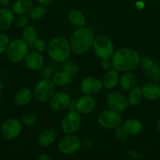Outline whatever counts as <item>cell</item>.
I'll list each match as a JSON object with an SVG mask.
<instances>
[{
    "instance_id": "6da1fadb",
    "label": "cell",
    "mask_w": 160,
    "mask_h": 160,
    "mask_svg": "<svg viewBox=\"0 0 160 160\" xmlns=\"http://www.w3.org/2000/svg\"><path fill=\"white\" fill-rule=\"evenodd\" d=\"M141 56L135 49L121 48L114 52L111 56V64L119 72H130L139 66Z\"/></svg>"
},
{
    "instance_id": "7a4b0ae2",
    "label": "cell",
    "mask_w": 160,
    "mask_h": 160,
    "mask_svg": "<svg viewBox=\"0 0 160 160\" xmlns=\"http://www.w3.org/2000/svg\"><path fill=\"white\" fill-rule=\"evenodd\" d=\"M93 40V33L89 28H78L74 31L69 40L72 52L76 55L85 54L92 48Z\"/></svg>"
},
{
    "instance_id": "3957f363",
    "label": "cell",
    "mask_w": 160,
    "mask_h": 160,
    "mask_svg": "<svg viewBox=\"0 0 160 160\" xmlns=\"http://www.w3.org/2000/svg\"><path fill=\"white\" fill-rule=\"evenodd\" d=\"M47 52L50 59L56 62H64L70 57V42L64 36H56L53 38L47 45Z\"/></svg>"
},
{
    "instance_id": "277c9868",
    "label": "cell",
    "mask_w": 160,
    "mask_h": 160,
    "mask_svg": "<svg viewBox=\"0 0 160 160\" xmlns=\"http://www.w3.org/2000/svg\"><path fill=\"white\" fill-rule=\"evenodd\" d=\"M29 45L23 39H15L9 42L6 48V54L7 59L13 63H19L24 59L29 52Z\"/></svg>"
},
{
    "instance_id": "5b68a950",
    "label": "cell",
    "mask_w": 160,
    "mask_h": 160,
    "mask_svg": "<svg viewBox=\"0 0 160 160\" xmlns=\"http://www.w3.org/2000/svg\"><path fill=\"white\" fill-rule=\"evenodd\" d=\"M92 48L94 54L100 59H110L115 52L113 42L111 39L104 35L94 38Z\"/></svg>"
},
{
    "instance_id": "8992f818",
    "label": "cell",
    "mask_w": 160,
    "mask_h": 160,
    "mask_svg": "<svg viewBox=\"0 0 160 160\" xmlns=\"http://www.w3.org/2000/svg\"><path fill=\"white\" fill-rule=\"evenodd\" d=\"M55 84L51 79H41L38 81L34 89V97L39 102H46L56 92Z\"/></svg>"
},
{
    "instance_id": "52a82bcc",
    "label": "cell",
    "mask_w": 160,
    "mask_h": 160,
    "mask_svg": "<svg viewBox=\"0 0 160 160\" xmlns=\"http://www.w3.org/2000/svg\"><path fill=\"white\" fill-rule=\"evenodd\" d=\"M81 123V114L76 109L71 110L63 117L61 123V130L66 134H73L79 129Z\"/></svg>"
},
{
    "instance_id": "ba28073f",
    "label": "cell",
    "mask_w": 160,
    "mask_h": 160,
    "mask_svg": "<svg viewBox=\"0 0 160 160\" xmlns=\"http://www.w3.org/2000/svg\"><path fill=\"white\" fill-rule=\"evenodd\" d=\"M97 122L104 129L115 130L122 123V117L119 112L110 109H105L98 115Z\"/></svg>"
},
{
    "instance_id": "9c48e42d",
    "label": "cell",
    "mask_w": 160,
    "mask_h": 160,
    "mask_svg": "<svg viewBox=\"0 0 160 160\" xmlns=\"http://www.w3.org/2000/svg\"><path fill=\"white\" fill-rule=\"evenodd\" d=\"M82 147V142L75 134H66L60 140L58 149L62 154L71 156L76 153Z\"/></svg>"
},
{
    "instance_id": "30bf717a",
    "label": "cell",
    "mask_w": 160,
    "mask_h": 160,
    "mask_svg": "<svg viewBox=\"0 0 160 160\" xmlns=\"http://www.w3.org/2000/svg\"><path fill=\"white\" fill-rule=\"evenodd\" d=\"M23 129V123L16 118H9L2 124L1 131L3 137L8 140H13L18 137Z\"/></svg>"
},
{
    "instance_id": "8fae6325",
    "label": "cell",
    "mask_w": 160,
    "mask_h": 160,
    "mask_svg": "<svg viewBox=\"0 0 160 160\" xmlns=\"http://www.w3.org/2000/svg\"><path fill=\"white\" fill-rule=\"evenodd\" d=\"M106 102L110 109L119 113L124 112L129 106L126 97L118 92H110L106 96Z\"/></svg>"
},
{
    "instance_id": "7c38bea8",
    "label": "cell",
    "mask_w": 160,
    "mask_h": 160,
    "mask_svg": "<svg viewBox=\"0 0 160 160\" xmlns=\"http://www.w3.org/2000/svg\"><path fill=\"white\" fill-rule=\"evenodd\" d=\"M71 104L70 95L65 92H55L54 95L49 100L50 108L53 111L60 112L65 110Z\"/></svg>"
},
{
    "instance_id": "4fadbf2b",
    "label": "cell",
    "mask_w": 160,
    "mask_h": 160,
    "mask_svg": "<svg viewBox=\"0 0 160 160\" xmlns=\"http://www.w3.org/2000/svg\"><path fill=\"white\" fill-rule=\"evenodd\" d=\"M102 80L96 77H88L82 81L80 88L84 95H94L100 92L103 88Z\"/></svg>"
},
{
    "instance_id": "5bb4252c",
    "label": "cell",
    "mask_w": 160,
    "mask_h": 160,
    "mask_svg": "<svg viewBox=\"0 0 160 160\" xmlns=\"http://www.w3.org/2000/svg\"><path fill=\"white\" fill-rule=\"evenodd\" d=\"M24 64L29 70L33 71H39L45 64L44 56L39 52H30L25 56Z\"/></svg>"
},
{
    "instance_id": "9a60e30c",
    "label": "cell",
    "mask_w": 160,
    "mask_h": 160,
    "mask_svg": "<svg viewBox=\"0 0 160 160\" xmlns=\"http://www.w3.org/2000/svg\"><path fill=\"white\" fill-rule=\"evenodd\" d=\"M96 107V100L92 95H84L80 97L75 103V109L80 114H89Z\"/></svg>"
},
{
    "instance_id": "2e32d148",
    "label": "cell",
    "mask_w": 160,
    "mask_h": 160,
    "mask_svg": "<svg viewBox=\"0 0 160 160\" xmlns=\"http://www.w3.org/2000/svg\"><path fill=\"white\" fill-rule=\"evenodd\" d=\"M34 98V92L28 88H23L17 91L13 96V101L19 106H28Z\"/></svg>"
},
{
    "instance_id": "e0dca14e",
    "label": "cell",
    "mask_w": 160,
    "mask_h": 160,
    "mask_svg": "<svg viewBox=\"0 0 160 160\" xmlns=\"http://www.w3.org/2000/svg\"><path fill=\"white\" fill-rule=\"evenodd\" d=\"M143 97L147 100L154 101L160 98V86L157 83L150 82L141 87Z\"/></svg>"
},
{
    "instance_id": "ac0fdd59",
    "label": "cell",
    "mask_w": 160,
    "mask_h": 160,
    "mask_svg": "<svg viewBox=\"0 0 160 160\" xmlns=\"http://www.w3.org/2000/svg\"><path fill=\"white\" fill-rule=\"evenodd\" d=\"M14 12L7 7L0 9V32L6 31L14 23Z\"/></svg>"
},
{
    "instance_id": "d6986e66",
    "label": "cell",
    "mask_w": 160,
    "mask_h": 160,
    "mask_svg": "<svg viewBox=\"0 0 160 160\" xmlns=\"http://www.w3.org/2000/svg\"><path fill=\"white\" fill-rule=\"evenodd\" d=\"M119 78H120L119 72L115 70L114 68L110 69L107 71L102 79L103 87L107 90H111L115 88L119 84Z\"/></svg>"
},
{
    "instance_id": "ffe728a7",
    "label": "cell",
    "mask_w": 160,
    "mask_h": 160,
    "mask_svg": "<svg viewBox=\"0 0 160 160\" xmlns=\"http://www.w3.org/2000/svg\"><path fill=\"white\" fill-rule=\"evenodd\" d=\"M119 87L123 92H130L136 86V78L131 72H124L119 78Z\"/></svg>"
},
{
    "instance_id": "44dd1931",
    "label": "cell",
    "mask_w": 160,
    "mask_h": 160,
    "mask_svg": "<svg viewBox=\"0 0 160 160\" xmlns=\"http://www.w3.org/2000/svg\"><path fill=\"white\" fill-rule=\"evenodd\" d=\"M122 127L129 136L137 135L143 131L142 123L136 119L126 120L122 125Z\"/></svg>"
},
{
    "instance_id": "7402d4cb",
    "label": "cell",
    "mask_w": 160,
    "mask_h": 160,
    "mask_svg": "<svg viewBox=\"0 0 160 160\" xmlns=\"http://www.w3.org/2000/svg\"><path fill=\"white\" fill-rule=\"evenodd\" d=\"M57 138V132L53 128L45 130L39 134L38 142L39 145L43 147H47L53 144Z\"/></svg>"
},
{
    "instance_id": "603a6c76",
    "label": "cell",
    "mask_w": 160,
    "mask_h": 160,
    "mask_svg": "<svg viewBox=\"0 0 160 160\" xmlns=\"http://www.w3.org/2000/svg\"><path fill=\"white\" fill-rule=\"evenodd\" d=\"M72 78H73V77L70 73L64 71V70H58L53 73L52 81H53L55 85L57 86V87L64 88L71 84V82L72 81Z\"/></svg>"
},
{
    "instance_id": "cb8c5ba5",
    "label": "cell",
    "mask_w": 160,
    "mask_h": 160,
    "mask_svg": "<svg viewBox=\"0 0 160 160\" xmlns=\"http://www.w3.org/2000/svg\"><path fill=\"white\" fill-rule=\"evenodd\" d=\"M67 19L73 26L77 27V28H83L86 23L84 14L81 11L76 9H71L67 13Z\"/></svg>"
},
{
    "instance_id": "d4e9b609",
    "label": "cell",
    "mask_w": 160,
    "mask_h": 160,
    "mask_svg": "<svg viewBox=\"0 0 160 160\" xmlns=\"http://www.w3.org/2000/svg\"><path fill=\"white\" fill-rule=\"evenodd\" d=\"M33 7V2L31 0H17L13 4V12L17 15L28 13L30 9Z\"/></svg>"
},
{
    "instance_id": "484cf974",
    "label": "cell",
    "mask_w": 160,
    "mask_h": 160,
    "mask_svg": "<svg viewBox=\"0 0 160 160\" xmlns=\"http://www.w3.org/2000/svg\"><path fill=\"white\" fill-rule=\"evenodd\" d=\"M22 39L31 45L38 39V33L35 28L33 26H26L22 31Z\"/></svg>"
},
{
    "instance_id": "4316f807",
    "label": "cell",
    "mask_w": 160,
    "mask_h": 160,
    "mask_svg": "<svg viewBox=\"0 0 160 160\" xmlns=\"http://www.w3.org/2000/svg\"><path fill=\"white\" fill-rule=\"evenodd\" d=\"M143 98L142 92H141V88L136 86L133 89H132L128 95V100L129 106H136V105L139 104L141 102V99Z\"/></svg>"
},
{
    "instance_id": "83f0119b",
    "label": "cell",
    "mask_w": 160,
    "mask_h": 160,
    "mask_svg": "<svg viewBox=\"0 0 160 160\" xmlns=\"http://www.w3.org/2000/svg\"><path fill=\"white\" fill-rule=\"evenodd\" d=\"M47 13V9L45 6H33L30 11L28 12V16L30 19L33 20H42L45 17Z\"/></svg>"
},
{
    "instance_id": "f1b7e54d",
    "label": "cell",
    "mask_w": 160,
    "mask_h": 160,
    "mask_svg": "<svg viewBox=\"0 0 160 160\" xmlns=\"http://www.w3.org/2000/svg\"><path fill=\"white\" fill-rule=\"evenodd\" d=\"M144 72L147 78L152 80V82H160V66L157 62H154L153 65Z\"/></svg>"
},
{
    "instance_id": "f546056e",
    "label": "cell",
    "mask_w": 160,
    "mask_h": 160,
    "mask_svg": "<svg viewBox=\"0 0 160 160\" xmlns=\"http://www.w3.org/2000/svg\"><path fill=\"white\" fill-rule=\"evenodd\" d=\"M62 70L70 73L72 77H75L78 75V72H79V67L75 62L67 59L62 62Z\"/></svg>"
},
{
    "instance_id": "4dcf8cb0",
    "label": "cell",
    "mask_w": 160,
    "mask_h": 160,
    "mask_svg": "<svg viewBox=\"0 0 160 160\" xmlns=\"http://www.w3.org/2000/svg\"><path fill=\"white\" fill-rule=\"evenodd\" d=\"M37 117L35 114L30 113H24L21 116V119L20 121L23 123V125H26V126H33L37 122Z\"/></svg>"
},
{
    "instance_id": "1f68e13d",
    "label": "cell",
    "mask_w": 160,
    "mask_h": 160,
    "mask_svg": "<svg viewBox=\"0 0 160 160\" xmlns=\"http://www.w3.org/2000/svg\"><path fill=\"white\" fill-rule=\"evenodd\" d=\"M9 38L7 34L0 32V55L6 52V48L9 44Z\"/></svg>"
},
{
    "instance_id": "d6a6232c",
    "label": "cell",
    "mask_w": 160,
    "mask_h": 160,
    "mask_svg": "<svg viewBox=\"0 0 160 160\" xmlns=\"http://www.w3.org/2000/svg\"><path fill=\"white\" fill-rule=\"evenodd\" d=\"M47 44L46 42H45L42 39H39L35 41V42H33L31 45V46L35 50L36 52H43L45 50L47 49Z\"/></svg>"
},
{
    "instance_id": "836d02e7",
    "label": "cell",
    "mask_w": 160,
    "mask_h": 160,
    "mask_svg": "<svg viewBox=\"0 0 160 160\" xmlns=\"http://www.w3.org/2000/svg\"><path fill=\"white\" fill-rule=\"evenodd\" d=\"M28 20H29L28 16H27L26 14H21L18 15V17L14 20V23L17 28H25L28 25Z\"/></svg>"
},
{
    "instance_id": "e575fe53",
    "label": "cell",
    "mask_w": 160,
    "mask_h": 160,
    "mask_svg": "<svg viewBox=\"0 0 160 160\" xmlns=\"http://www.w3.org/2000/svg\"><path fill=\"white\" fill-rule=\"evenodd\" d=\"M40 77L42 79H50L53 78V70L50 66H45L42 67L40 70Z\"/></svg>"
},
{
    "instance_id": "d590c367",
    "label": "cell",
    "mask_w": 160,
    "mask_h": 160,
    "mask_svg": "<svg viewBox=\"0 0 160 160\" xmlns=\"http://www.w3.org/2000/svg\"><path fill=\"white\" fill-rule=\"evenodd\" d=\"M115 130V137L118 141L121 142H125L128 139V134L124 131V129L121 125Z\"/></svg>"
},
{
    "instance_id": "8d00e7d4",
    "label": "cell",
    "mask_w": 160,
    "mask_h": 160,
    "mask_svg": "<svg viewBox=\"0 0 160 160\" xmlns=\"http://www.w3.org/2000/svg\"><path fill=\"white\" fill-rule=\"evenodd\" d=\"M154 62H154L152 58L148 57V56H144V57L141 58L139 66L145 71V70H147V69H149L153 65Z\"/></svg>"
},
{
    "instance_id": "74e56055",
    "label": "cell",
    "mask_w": 160,
    "mask_h": 160,
    "mask_svg": "<svg viewBox=\"0 0 160 160\" xmlns=\"http://www.w3.org/2000/svg\"><path fill=\"white\" fill-rule=\"evenodd\" d=\"M127 156L133 159H138L141 157V154H140L139 152L136 151V150L132 149V148L127 150Z\"/></svg>"
},
{
    "instance_id": "f35d334b",
    "label": "cell",
    "mask_w": 160,
    "mask_h": 160,
    "mask_svg": "<svg viewBox=\"0 0 160 160\" xmlns=\"http://www.w3.org/2000/svg\"><path fill=\"white\" fill-rule=\"evenodd\" d=\"M101 67L104 70H110V69H111V67H112V64H111V60H110V59H102Z\"/></svg>"
},
{
    "instance_id": "ab89813d",
    "label": "cell",
    "mask_w": 160,
    "mask_h": 160,
    "mask_svg": "<svg viewBox=\"0 0 160 160\" xmlns=\"http://www.w3.org/2000/svg\"><path fill=\"white\" fill-rule=\"evenodd\" d=\"M38 2L41 5V6H46L49 5L51 4V2H53V0H37Z\"/></svg>"
},
{
    "instance_id": "60d3db41",
    "label": "cell",
    "mask_w": 160,
    "mask_h": 160,
    "mask_svg": "<svg viewBox=\"0 0 160 160\" xmlns=\"http://www.w3.org/2000/svg\"><path fill=\"white\" fill-rule=\"evenodd\" d=\"M82 142V146L84 147V148H89L91 145V142L90 140H89V139H84V140Z\"/></svg>"
},
{
    "instance_id": "b9f144b4",
    "label": "cell",
    "mask_w": 160,
    "mask_h": 160,
    "mask_svg": "<svg viewBox=\"0 0 160 160\" xmlns=\"http://www.w3.org/2000/svg\"><path fill=\"white\" fill-rule=\"evenodd\" d=\"M10 5V0H0V6L3 7H8Z\"/></svg>"
},
{
    "instance_id": "7bdbcfd3",
    "label": "cell",
    "mask_w": 160,
    "mask_h": 160,
    "mask_svg": "<svg viewBox=\"0 0 160 160\" xmlns=\"http://www.w3.org/2000/svg\"><path fill=\"white\" fill-rule=\"evenodd\" d=\"M38 160H53V159L50 156H48V155L42 154L39 156Z\"/></svg>"
},
{
    "instance_id": "ee69618b",
    "label": "cell",
    "mask_w": 160,
    "mask_h": 160,
    "mask_svg": "<svg viewBox=\"0 0 160 160\" xmlns=\"http://www.w3.org/2000/svg\"><path fill=\"white\" fill-rule=\"evenodd\" d=\"M157 129H158V131L160 133V117L158 120V123H157Z\"/></svg>"
},
{
    "instance_id": "f6af8a7d",
    "label": "cell",
    "mask_w": 160,
    "mask_h": 160,
    "mask_svg": "<svg viewBox=\"0 0 160 160\" xmlns=\"http://www.w3.org/2000/svg\"><path fill=\"white\" fill-rule=\"evenodd\" d=\"M3 88V82H2L1 79H0V92H2Z\"/></svg>"
},
{
    "instance_id": "bcb514c9",
    "label": "cell",
    "mask_w": 160,
    "mask_h": 160,
    "mask_svg": "<svg viewBox=\"0 0 160 160\" xmlns=\"http://www.w3.org/2000/svg\"><path fill=\"white\" fill-rule=\"evenodd\" d=\"M0 63H1V56H0Z\"/></svg>"
}]
</instances>
